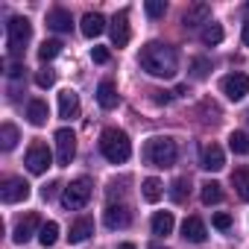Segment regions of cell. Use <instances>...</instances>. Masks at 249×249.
Returning <instances> with one entry per match:
<instances>
[{
	"label": "cell",
	"instance_id": "cell-1",
	"mask_svg": "<svg viewBox=\"0 0 249 249\" xmlns=\"http://www.w3.org/2000/svg\"><path fill=\"white\" fill-rule=\"evenodd\" d=\"M138 65H141V71H147L150 76L173 79L176 71H179V56H176L173 47H167V44H161V41H150V44L141 47Z\"/></svg>",
	"mask_w": 249,
	"mask_h": 249
},
{
	"label": "cell",
	"instance_id": "cell-2",
	"mask_svg": "<svg viewBox=\"0 0 249 249\" xmlns=\"http://www.w3.org/2000/svg\"><path fill=\"white\" fill-rule=\"evenodd\" d=\"M100 153H103L111 164H123V161L132 156V141H129V135L123 132V129L108 126V129H103V135H100Z\"/></svg>",
	"mask_w": 249,
	"mask_h": 249
},
{
	"label": "cell",
	"instance_id": "cell-3",
	"mask_svg": "<svg viewBox=\"0 0 249 249\" xmlns=\"http://www.w3.org/2000/svg\"><path fill=\"white\" fill-rule=\"evenodd\" d=\"M144 161L150 167H173L176 161V141L167 138V135H156L144 144Z\"/></svg>",
	"mask_w": 249,
	"mask_h": 249
},
{
	"label": "cell",
	"instance_id": "cell-4",
	"mask_svg": "<svg viewBox=\"0 0 249 249\" xmlns=\"http://www.w3.org/2000/svg\"><path fill=\"white\" fill-rule=\"evenodd\" d=\"M91 194H94V182H91L88 176H79V179H73V182L62 191V205H65L68 211H79V208L88 205Z\"/></svg>",
	"mask_w": 249,
	"mask_h": 249
},
{
	"label": "cell",
	"instance_id": "cell-5",
	"mask_svg": "<svg viewBox=\"0 0 249 249\" xmlns=\"http://www.w3.org/2000/svg\"><path fill=\"white\" fill-rule=\"evenodd\" d=\"M30 38H33V24L27 18H12L6 24V47H9L12 56L24 53V47L30 44Z\"/></svg>",
	"mask_w": 249,
	"mask_h": 249
},
{
	"label": "cell",
	"instance_id": "cell-6",
	"mask_svg": "<svg viewBox=\"0 0 249 249\" xmlns=\"http://www.w3.org/2000/svg\"><path fill=\"white\" fill-rule=\"evenodd\" d=\"M73 156H76V135H73V129L65 126L56 132V164L68 167L73 161Z\"/></svg>",
	"mask_w": 249,
	"mask_h": 249
},
{
	"label": "cell",
	"instance_id": "cell-7",
	"mask_svg": "<svg viewBox=\"0 0 249 249\" xmlns=\"http://www.w3.org/2000/svg\"><path fill=\"white\" fill-rule=\"evenodd\" d=\"M0 199H3L6 205H15V202L30 199V182L21 179V176H9L3 182V188H0Z\"/></svg>",
	"mask_w": 249,
	"mask_h": 249
},
{
	"label": "cell",
	"instance_id": "cell-8",
	"mask_svg": "<svg viewBox=\"0 0 249 249\" xmlns=\"http://www.w3.org/2000/svg\"><path fill=\"white\" fill-rule=\"evenodd\" d=\"M50 164H53V153H50V147L41 144V141H36V144L27 150V167H30V173L41 176Z\"/></svg>",
	"mask_w": 249,
	"mask_h": 249
},
{
	"label": "cell",
	"instance_id": "cell-9",
	"mask_svg": "<svg viewBox=\"0 0 249 249\" xmlns=\"http://www.w3.org/2000/svg\"><path fill=\"white\" fill-rule=\"evenodd\" d=\"M220 88H223V94L229 97V100H243L246 94H249V76L246 73H240V71H234V73H229V76H223V82H220Z\"/></svg>",
	"mask_w": 249,
	"mask_h": 249
},
{
	"label": "cell",
	"instance_id": "cell-10",
	"mask_svg": "<svg viewBox=\"0 0 249 249\" xmlns=\"http://www.w3.org/2000/svg\"><path fill=\"white\" fill-rule=\"evenodd\" d=\"M129 38H132V30H129V12L123 9V12H117L114 21H111V44H114V47H126Z\"/></svg>",
	"mask_w": 249,
	"mask_h": 249
},
{
	"label": "cell",
	"instance_id": "cell-11",
	"mask_svg": "<svg viewBox=\"0 0 249 249\" xmlns=\"http://www.w3.org/2000/svg\"><path fill=\"white\" fill-rule=\"evenodd\" d=\"M103 220H106L108 229H126L132 223V211L126 205H108L106 214H103Z\"/></svg>",
	"mask_w": 249,
	"mask_h": 249
},
{
	"label": "cell",
	"instance_id": "cell-12",
	"mask_svg": "<svg viewBox=\"0 0 249 249\" xmlns=\"http://www.w3.org/2000/svg\"><path fill=\"white\" fill-rule=\"evenodd\" d=\"M59 117H65V120H73V117H79V94L76 91H62L59 94Z\"/></svg>",
	"mask_w": 249,
	"mask_h": 249
},
{
	"label": "cell",
	"instance_id": "cell-13",
	"mask_svg": "<svg viewBox=\"0 0 249 249\" xmlns=\"http://www.w3.org/2000/svg\"><path fill=\"white\" fill-rule=\"evenodd\" d=\"M182 237H185L188 243H205V237H208L205 223H202L199 217H188V220L182 223Z\"/></svg>",
	"mask_w": 249,
	"mask_h": 249
},
{
	"label": "cell",
	"instance_id": "cell-14",
	"mask_svg": "<svg viewBox=\"0 0 249 249\" xmlns=\"http://www.w3.org/2000/svg\"><path fill=\"white\" fill-rule=\"evenodd\" d=\"M41 226H44V223L38 220V214H27V217H24V220L15 226V234H12V240H15V243H27V240L33 237V231H36V229H41Z\"/></svg>",
	"mask_w": 249,
	"mask_h": 249
},
{
	"label": "cell",
	"instance_id": "cell-15",
	"mask_svg": "<svg viewBox=\"0 0 249 249\" xmlns=\"http://www.w3.org/2000/svg\"><path fill=\"white\" fill-rule=\"evenodd\" d=\"M205 170H211V173H217V170H223L226 167V156H223V150L217 147V144H208L205 150H202V161H199Z\"/></svg>",
	"mask_w": 249,
	"mask_h": 249
},
{
	"label": "cell",
	"instance_id": "cell-16",
	"mask_svg": "<svg viewBox=\"0 0 249 249\" xmlns=\"http://www.w3.org/2000/svg\"><path fill=\"white\" fill-rule=\"evenodd\" d=\"M47 27H50L53 33H71L73 18H71L68 9H50V12H47Z\"/></svg>",
	"mask_w": 249,
	"mask_h": 249
},
{
	"label": "cell",
	"instance_id": "cell-17",
	"mask_svg": "<svg viewBox=\"0 0 249 249\" xmlns=\"http://www.w3.org/2000/svg\"><path fill=\"white\" fill-rule=\"evenodd\" d=\"M79 30H82L85 38H97V36H103V30H106V18H103L100 12H88V15L82 18Z\"/></svg>",
	"mask_w": 249,
	"mask_h": 249
},
{
	"label": "cell",
	"instance_id": "cell-18",
	"mask_svg": "<svg viewBox=\"0 0 249 249\" xmlns=\"http://www.w3.org/2000/svg\"><path fill=\"white\" fill-rule=\"evenodd\" d=\"M97 103L108 111V108H114L117 103H120V94H117V88H114V82H108V79H103L100 85H97Z\"/></svg>",
	"mask_w": 249,
	"mask_h": 249
},
{
	"label": "cell",
	"instance_id": "cell-19",
	"mask_svg": "<svg viewBox=\"0 0 249 249\" xmlns=\"http://www.w3.org/2000/svg\"><path fill=\"white\" fill-rule=\"evenodd\" d=\"M91 234H94V220H91V217H79V220L71 226L68 240H71V243H82V240H88Z\"/></svg>",
	"mask_w": 249,
	"mask_h": 249
},
{
	"label": "cell",
	"instance_id": "cell-20",
	"mask_svg": "<svg viewBox=\"0 0 249 249\" xmlns=\"http://www.w3.org/2000/svg\"><path fill=\"white\" fill-rule=\"evenodd\" d=\"M47 117H50L47 103H44V100H30V106H27V120L33 123V126H44Z\"/></svg>",
	"mask_w": 249,
	"mask_h": 249
},
{
	"label": "cell",
	"instance_id": "cell-21",
	"mask_svg": "<svg viewBox=\"0 0 249 249\" xmlns=\"http://www.w3.org/2000/svg\"><path fill=\"white\" fill-rule=\"evenodd\" d=\"M173 226H176V220H173L170 211H156V214H153V234L167 237V234L173 231Z\"/></svg>",
	"mask_w": 249,
	"mask_h": 249
},
{
	"label": "cell",
	"instance_id": "cell-22",
	"mask_svg": "<svg viewBox=\"0 0 249 249\" xmlns=\"http://www.w3.org/2000/svg\"><path fill=\"white\" fill-rule=\"evenodd\" d=\"M231 185L243 202H249V167H234L231 170Z\"/></svg>",
	"mask_w": 249,
	"mask_h": 249
},
{
	"label": "cell",
	"instance_id": "cell-23",
	"mask_svg": "<svg viewBox=\"0 0 249 249\" xmlns=\"http://www.w3.org/2000/svg\"><path fill=\"white\" fill-rule=\"evenodd\" d=\"M208 15H211V9H208L205 3H196V6H191V9L185 12L182 24H185V27H199V24H208Z\"/></svg>",
	"mask_w": 249,
	"mask_h": 249
},
{
	"label": "cell",
	"instance_id": "cell-24",
	"mask_svg": "<svg viewBox=\"0 0 249 249\" xmlns=\"http://www.w3.org/2000/svg\"><path fill=\"white\" fill-rule=\"evenodd\" d=\"M18 141H21L18 129L12 126V123H3V126H0V147H3V150H15Z\"/></svg>",
	"mask_w": 249,
	"mask_h": 249
},
{
	"label": "cell",
	"instance_id": "cell-25",
	"mask_svg": "<svg viewBox=\"0 0 249 249\" xmlns=\"http://www.w3.org/2000/svg\"><path fill=\"white\" fill-rule=\"evenodd\" d=\"M56 240H59V223L50 220V223H44V226L38 229V243H41V246H53Z\"/></svg>",
	"mask_w": 249,
	"mask_h": 249
},
{
	"label": "cell",
	"instance_id": "cell-26",
	"mask_svg": "<svg viewBox=\"0 0 249 249\" xmlns=\"http://www.w3.org/2000/svg\"><path fill=\"white\" fill-rule=\"evenodd\" d=\"M229 147L234 156H249V135L246 132H231L229 135Z\"/></svg>",
	"mask_w": 249,
	"mask_h": 249
},
{
	"label": "cell",
	"instance_id": "cell-27",
	"mask_svg": "<svg viewBox=\"0 0 249 249\" xmlns=\"http://www.w3.org/2000/svg\"><path fill=\"white\" fill-rule=\"evenodd\" d=\"M199 38H202V44H208V47H211V44H220V41H223V27L214 24V21H208Z\"/></svg>",
	"mask_w": 249,
	"mask_h": 249
},
{
	"label": "cell",
	"instance_id": "cell-28",
	"mask_svg": "<svg viewBox=\"0 0 249 249\" xmlns=\"http://www.w3.org/2000/svg\"><path fill=\"white\" fill-rule=\"evenodd\" d=\"M199 196H202V202H205V205H217V202L223 199V188H220L217 182H205Z\"/></svg>",
	"mask_w": 249,
	"mask_h": 249
},
{
	"label": "cell",
	"instance_id": "cell-29",
	"mask_svg": "<svg viewBox=\"0 0 249 249\" xmlns=\"http://www.w3.org/2000/svg\"><path fill=\"white\" fill-rule=\"evenodd\" d=\"M141 191H144V199H147V202H159V199H161V194H164L159 179H144Z\"/></svg>",
	"mask_w": 249,
	"mask_h": 249
},
{
	"label": "cell",
	"instance_id": "cell-30",
	"mask_svg": "<svg viewBox=\"0 0 249 249\" xmlns=\"http://www.w3.org/2000/svg\"><path fill=\"white\" fill-rule=\"evenodd\" d=\"M62 53V41H56V38H50V41H44L41 47H38V59L41 62H50V59H56Z\"/></svg>",
	"mask_w": 249,
	"mask_h": 249
},
{
	"label": "cell",
	"instance_id": "cell-31",
	"mask_svg": "<svg viewBox=\"0 0 249 249\" xmlns=\"http://www.w3.org/2000/svg\"><path fill=\"white\" fill-rule=\"evenodd\" d=\"M170 199L173 202H185L188 199V179H176L170 185Z\"/></svg>",
	"mask_w": 249,
	"mask_h": 249
},
{
	"label": "cell",
	"instance_id": "cell-32",
	"mask_svg": "<svg viewBox=\"0 0 249 249\" xmlns=\"http://www.w3.org/2000/svg\"><path fill=\"white\" fill-rule=\"evenodd\" d=\"M144 9H147L150 18H161V15L167 12V3H164V0H147V6H144Z\"/></svg>",
	"mask_w": 249,
	"mask_h": 249
},
{
	"label": "cell",
	"instance_id": "cell-33",
	"mask_svg": "<svg viewBox=\"0 0 249 249\" xmlns=\"http://www.w3.org/2000/svg\"><path fill=\"white\" fill-rule=\"evenodd\" d=\"M36 85L38 88H53L56 85V73L53 71H38L36 73Z\"/></svg>",
	"mask_w": 249,
	"mask_h": 249
},
{
	"label": "cell",
	"instance_id": "cell-34",
	"mask_svg": "<svg viewBox=\"0 0 249 249\" xmlns=\"http://www.w3.org/2000/svg\"><path fill=\"white\" fill-rule=\"evenodd\" d=\"M191 68H194V71H191V73H194V79H205V76H208V71H211V65H208L205 59H194V65H191Z\"/></svg>",
	"mask_w": 249,
	"mask_h": 249
},
{
	"label": "cell",
	"instance_id": "cell-35",
	"mask_svg": "<svg viewBox=\"0 0 249 249\" xmlns=\"http://www.w3.org/2000/svg\"><path fill=\"white\" fill-rule=\"evenodd\" d=\"M211 223H214V229L226 231V229H231V214H223V211H220V214H214V220H211Z\"/></svg>",
	"mask_w": 249,
	"mask_h": 249
},
{
	"label": "cell",
	"instance_id": "cell-36",
	"mask_svg": "<svg viewBox=\"0 0 249 249\" xmlns=\"http://www.w3.org/2000/svg\"><path fill=\"white\" fill-rule=\"evenodd\" d=\"M91 59H94L97 65H106V62H108V50H106V47H94V50H91Z\"/></svg>",
	"mask_w": 249,
	"mask_h": 249
},
{
	"label": "cell",
	"instance_id": "cell-37",
	"mask_svg": "<svg viewBox=\"0 0 249 249\" xmlns=\"http://www.w3.org/2000/svg\"><path fill=\"white\" fill-rule=\"evenodd\" d=\"M21 73H24V65H12V68H9V76H12V79H18Z\"/></svg>",
	"mask_w": 249,
	"mask_h": 249
},
{
	"label": "cell",
	"instance_id": "cell-38",
	"mask_svg": "<svg viewBox=\"0 0 249 249\" xmlns=\"http://www.w3.org/2000/svg\"><path fill=\"white\" fill-rule=\"evenodd\" d=\"M56 188H59V182H53V185H47V188L41 191V194H44V199H50V196L56 194Z\"/></svg>",
	"mask_w": 249,
	"mask_h": 249
},
{
	"label": "cell",
	"instance_id": "cell-39",
	"mask_svg": "<svg viewBox=\"0 0 249 249\" xmlns=\"http://www.w3.org/2000/svg\"><path fill=\"white\" fill-rule=\"evenodd\" d=\"M156 103H170V94L167 91H156Z\"/></svg>",
	"mask_w": 249,
	"mask_h": 249
},
{
	"label": "cell",
	"instance_id": "cell-40",
	"mask_svg": "<svg viewBox=\"0 0 249 249\" xmlns=\"http://www.w3.org/2000/svg\"><path fill=\"white\" fill-rule=\"evenodd\" d=\"M240 38H243V47H249V21L243 24V33H240Z\"/></svg>",
	"mask_w": 249,
	"mask_h": 249
},
{
	"label": "cell",
	"instance_id": "cell-41",
	"mask_svg": "<svg viewBox=\"0 0 249 249\" xmlns=\"http://www.w3.org/2000/svg\"><path fill=\"white\" fill-rule=\"evenodd\" d=\"M117 249H138L135 243H117Z\"/></svg>",
	"mask_w": 249,
	"mask_h": 249
},
{
	"label": "cell",
	"instance_id": "cell-42",
	"mask_svg": "<svg viewBox=\"0 0 249 249\" xmlns=\"http://www.w3.org/2000/svg\"><path fill=\"white\" fill-rule=\"evenodd\" d=\"M150 249H164V246H156V243H153V246H150Z\"/></svg>",
	"mask_w": 249,
	"mask_h": 249
}]
</instances>
